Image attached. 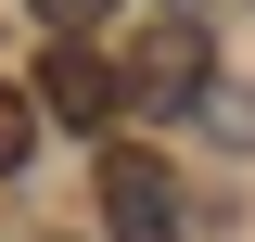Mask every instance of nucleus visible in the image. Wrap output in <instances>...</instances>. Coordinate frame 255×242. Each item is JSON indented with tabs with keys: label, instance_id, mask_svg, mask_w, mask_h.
<instances>
[{
	"label": "nucleus",
	"instance_id": "20e7f679",
	"mask_svg": "<svg viewBox=\"0 0 255 242\" xmlns=\"http://www.w3.org/2000/svg\"><path fill=\"white\" fill-rule=\"evenodd\" d=\"M26 153H38V102L13 90V77H0V179H13V166H26Z\"/></svg>",
	"mask_w": 255,
	"mask_h": 242
},
{
	"label": "nucleus",
	"instance_id": "f257e3e1",
	"mask_svg": "<svg viewBox=\"0 0 255 242\" xmlns=\"http://www.w3.org/2000/svg\"><path fill=\"white\" fill-rule=\"evenodd\" d=\"M115 90L140 102V115H204V90H217V38L191 26V13H153V26L115 51Z\"/></svg>",
	"mask_w": 255,
	"mask_h": 242
},
{
	"label": "nucleus",
	"instance_id": "423d86ee",
	"mask_svg": "<svg viewBox=\"0 0 255 242\" xmlns=\"http://www.w3.org/2000/svg\"><path fill=\"white\" fill-rule=\"evenodd\" d=\"M204 127H217V140H255V102H243V90L217 77V90H204Z\"/></svg>",
	"mask_w": 255,
	"mask_h": 242
},
{
	"label": "nucleus",
	"instance_id": "f03ea898",
	"mask_svg": "<svg viewBox=\"0 0 255 242\" xmlns=\"http://www.w3.org/2000/svg\"><path fill=\"white\" fill-rule=\"evenodd\" d=\"M26 102H38V127L115 140V115H128V90H115V51H90V38H51V51H38V77H26Z\"/></svg>",
	"mask_w": 255,
	"mask_h": 242
},
{
	"label": "nucleus",
	"instance_id": "0eeeda50",
	"mask_svg": "<svg viewBox=\"0 0 255 242\" xmlns=\"http://www.w3.org/2000/svg\"><path fill=\"white\" fill-rule=\"evenodd\" d=\"M166 13H191V0H166Z\"/></svg>",
	"mask_w": 255,
	"mask_h": 242
},
{
	"label": "nucleus",
	"instance_id": "7ed1b4c3",
	"mask_svg": "<svg viewBox=\"0 0 255 242\" xmlns=\"http://www.w3.org/2000/svg\"><path fill=\"white\" fill-rule=\"evenodd\" d=\"M90 191H102V242H179V166H166V153L102 140Z\"/></svg>",
	"mask_w": 255,
	"mask_h": 242
},
{
	"label": "nucleus",
	"instance_id": "39448f33",
	"mask_svg": "<svg viewBox=\"0 0 255 242\" xmlns=\"http://www.w3.org/2000/svg\"><path fill=\"white\" fill-rule=\"evenodd\" d=\"M26 13H38V26H51V38H90L102 13H115V0H26Z\"/></svg>",
	"mask_w": 255,
	"mask_h": 242
}]
</instances>
